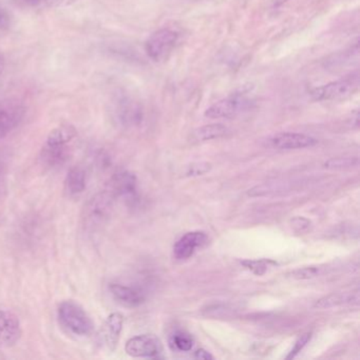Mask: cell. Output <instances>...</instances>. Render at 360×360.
<instances>
[{
	"label": "cell",
	"mask_w": 360,
	"mask_h": 360,
	"mask_svg": "<svg viewBox=\"0 0 360 360\" xmlns=\"http://www.w3.org/2000/svg\"><path fill=\"white\" fill-rule=\"evenodd\" d=\"M125 352L134 358H155L162 353L161 341L155 335H138L126 342Z\"/></svg>",
	"instance_id": "obj_10"
},
{
	"label": "cell",
	"mask_w": 360,
	"mask_h": 360,
	"mask_svg": "<svg viewBox=\"0 0 360 360\" xmlns=\"http://www.w3.org/2000/svg\"><path fill=\"white\" fill-rule=\"evenodd\" d=\"M360 87L359 70L349 73L347 77L337 81L330 82L320 87L311 90V96L314 101L324 102V101L340 100L349 98L358 91Z\"/></svg>",
	"instance_id": "obj_4"
},
{
	"label": "cell",
	"mask_w": 360,
	"mask_h": 360,
	"mask_svg": "<svg viewBox=\"0 0 360 360\" xmlns=\"http://www.w3.org/2000/svg\"><path fill=\"white\" fill-rule=\"evenodd\" d=\"M77 0H41V6L47 8L65 7L75 3Z\"/></svg>",
	"instance_id": "obj_28"
},
{
	"label": "cell",
	"mask_w": 360,
	"mask_h": 360,
	"mask_svg": "<svg viewBox=\"0 0 360 360\" xmlns=\"http://www.w3.org/2000/svg\"><path fill=\"white\" fill-rule=\"evenodd\" d=\"M107 189L115 199L119 198L127 205L134 206L139 202L138 179L128 170L115 172L109 180Z\"/></svg>",
	"instance_id": "obj_7"
},
{
	"label": "cell",
	"mask_w": 360,
	"mask_h": 360,
	"mask_svg": "<svg viewBox=\"0 0 360 360\" xmlns=\"http://www.w3.org/2000/svg\"><path fill=\"white\" fill-rule=\"evenodd\" d=\"M269 145L274 148L285 149H303L316 146L318 141L313 136L307 134H297V132H280L269 138Z\"/></svg>",
	"instance_id": "obj_13"
},
{
	"label": "cell",
	"mask_w": 360,
	"mask_h": 360,
	"mask_svg": "<svg viewBox=\"0 0 360 360\" xmlns=\"http://www.w3.org/2000/svg\"><path fill=\"white\" fill-rule=\"evenodd\" d=\"M311 333H305V334L301 335L298 339H297L296 342H295L294 347L290 349L288 355L286 356V359H292V358L296 357L303 349H304L305 345L309 343V341L311 340Z\"/></svg>",
	"instance_id": "obj_24"
},
{
	"label": "cell",
	"mask_w": 360,
	"mask_h": 360,
	"mask_svg": "<svg viewBox=\"0 0 360 360\" xmlns=\"http://www.w3.org/2000/svg\"><path fill=\"white\" fill-rule=\"evenodd\" d=\"M115 197L108 189L92 195L82 212V224L87 231H96L110 218Z\"/></svg>",
	"instance_id": "obj_3"
},
{
	"label": "cell",
	"mask_w": 360,
	"mask_h": 360,
	"mask_svg": "<svg viewBox=\"0 0 360 360\" xmlns=\"http://www.w3.org/2000/svg\"><path fill=\"white\" fill-rule=\"evenodd\" d=\"M109 292L117 302L125 307H138L145 302L144 292L136 286L113 282L109 284Z\"/></svg>",
	"instance_id": "obj_15"
},
{
	"label": "cell",
	"mask_w": 360,
	"mask_h": 360,
	"mask_svg": "<svg viewBox=\"0 0 360 360\" xmlns=\"http://www.w3.org/2000/svg\"><path fill=\"white\" fill-rule=\"evenodd\" d=\"M208 237L204 231H191L185 233L174 246V256L178 260L191 258L198 248H203L207 243Z\"/></svg>",
	"instance_id": "obj_14"
},
{
	"label": "cell",
	"mask_w": 360,
	"mask_h": 360,
	"mask_svg": "<svg viewBox=\"0 0 360 360\" xmlns=\"http://www.w3.org/2000/svg\"><path fill=\"white\" fill-rule=\"evenodd\" d=\"M322 273V267L320 266H307L301 267V269H295L290 271L288 275L294 279L307 280L311 278L317 277Z\"/></svg>",
	"instance_id": "obj_22"
},
{
	"label": "cell",
	"mask_w": 360,
	"mask_h": 360,
	"mask_svg": "<svg viewBox=\"0 0 360 360\" xmlns=\"http://www.w3.org/2000/svg\"><path fill=\"white\" fill-rule=\"evenodd\" d=\"M212 165L208 162H195L186 166L184 172L185 176H199L207 174L212 170Z\"/></svg>",
	"instance_id": "obj_23"
},
{
	"label": "cell",
	"mask_w": 360,
	"mask_h": 360,
	"mask_svg": "<svg viewBox=\"0 0 360 360\" xmlns=\"http://www.w3.org/2000/svg\"><path fill=\"white\" fill-rule=\"evenodd\" d=\"M290 223H292V227L294 229V231L299 233H305L311 226V221L309 219L303 218V217H296V218L290 220Z\"/></svg>",
	"instance_id": "obj_25"
},
{
	"label": "cell",
	"mask_w": 360,
	"mask_h": 360,
	"mask_svg": "<svg viewBox=\"0 0 360 360\" xmlns=\"http://www.w3.org/2000/svg\"><path fill=\"white\" fill-rule=\"evenodd\" d=\"M22 336L20 317L10 309H0V349L14 347Z\"/></svg>",
	"instance_id": "obj_9"
},
{
	"label": "cell",
	"mask_w": 360,
	"mask_h": 360,
	"mask_svg": "<svg viewBox=\"0 0 360 360\" xmlns=\"http://www.w3.org/2000/svg\"><path fill=\"white\" fill-rule=\"evenodd\" d=\"M241 264L252 271L255 275L262 276L266 273L269 266L276 265V262L269 259H260V260H244L242 261Z\"/></svg>",
	"instance_id": "obj_21"
},
{
	"label": "cell",
	"mask_w": 360,
	"mask_h": 360,
	"mask_svg": "<svg viewBox=\"0 0 360 360\" xmlns=\"http://www.w3.org/2000/svg\"><path fill=\"white\" fill-rule=\"evenodd\" d=\"M11 26V14L0 4V34L7 32Z\"/></svg>",
	"instance_id": "obj_26"
},
{
	"label": "cell",
	"mask_w": 360,
	"mask_h": 360,
	"mask_svg": "<svg viewBox=\"0 0 360 360\" xmlns=\"http://www.w3.org/2000/svg\"><path fill=\"white\" fill-rule=\"evenodd\" d=\"M195 357L197 358V359H202V360H212V359H214V356H212V354L208 353V352L204 349H198V351L195 352Z\"/></svg>",
	"instance_id": "obj_30"
},
{
	"label": "cell",
	"mask_w": 360,
	"mask_h": 360,
	"mask_svg": "<svg viewBox=\"0 0 360 360\" xmlns=\"http://www.w3.org/2000/svg\"><path fill=\"white\" fill-rule=\"evenodd\" d=\"M359 302V290L352 292H334L319 299L316 302L317 309H332V307H342V305L357 304Z\"/></svg>",
	"instance_id": "obj_17"
},
{
	"label": "cell",
	"mask_w": 360,
	"mask_h": 360,
	"mask_svg": "<svg viewBox=\"0 0 360 360\" xmlns=\"http://www.w3.org/2000/svg\"><path fill=\"white\" fill-rule=\"evenodd\" d=\"M18 5L22 7L35 8L41 6V0H15Z\"/></svg>",
	"instance_id": "obj_29"
},
{
	"label": "cell",
	"mask_w": 360,
	"mask_h": 360,
	"mask_svg": "<svg viewBox=\"0 0 360 360\" xmlns=\"http://www.w3.org/2000/svg\"><path fill=\"white\" fill-rule=\"evenodd\" d=\"M115 121L126 128L138 127L144 119L142 106L129 98L117 101L115 108Z\"/></svg>",
	"instance_id": "obj_11"
},
{
	"label": "cell",
	"mask_w": 360,
	"mask_h": 360,
	"mask_svg": "<svg viewBox=\"0 0 360 360\" xmlns=\"http://www.w3.org/2000/svg\"><path fill=\"white\" fill-rule=\"evenodd\" d=\"M4 69H5V60L3 54L0 53V75H3Z\"/></svg>",
	"instance_id": "obj_31"
},
{
	"label": "cell",
	"mask_w": 360,
	"mask_h": 360,
	"mask_svg": "<svg viewBox=\"0 0 360 360\" xmlns=\"http://www.w3.org/2000/svg\"><path fill=\"white\" fill-rule=\"evenodd\" d=\"M87 187V174L82 166H72L65 178V191L70 197H77Z\"/></svg>",
	"instance_id": "obj_16"
},
{
	"label": "cell",
	"mask_w": 360,
	"mask_h": 360,
	"mask_svg": "<svg viewBox=\"0 0 360 360\" xmlns=\"http://www.w3.org/2000/svg\"><path fill=\"white\" fill-rule=\"evenodd\" d=\"M124 326V316L121 313L110 314L105 320L104 324L98 332V340L103 347L109 351H115L119 343Z\"/></svg>",
	"instance_id": "obj_12"
},
{
	"label": "cell",
	"mask_w": 360,
	"mask_h": 360,
	"mask_svg": "<svg viewBox=\"0 0 360 360\" xmlns=\"http://www.w3.org/2000/svg\"><path fill=\"white\" fill-rule=\"evenodd\" d=\"M169 347L172 351L189 352L193 347V339L184 332H176L170 337Z\"/></svg>",
	"instance_id": "obj_19"
},
{
	"label": "cell",
	"mask_w": 360,
	"mask_h": 360,
	"mask_svg": "<svg viewBox=\"0 0 360 360\" xmlns=\"http://www.w3.org/2000/svg\"><path fill=\"white\" fill-rule=\"evenodd\" d=\"M26 107L18 100L1 101L0 102V140L9 136L24 121Z\"/></svg>",
	"instance_id": "obj_8"
},
{
	"label": "cell",
	"mask_w": 360,
	"mask_h": 360,
	"mask_svg": "<svg viewBox=\"0 0 360 360\" xmlns=\"http://www.w3.org/2000/svg\"><path fill=\"white\" fill-rule=\"evenodd\" d=\"M227 134H229V129L223 124H210L195 129L193 138L197 142H206V141L222 138Z\"/></svg>",
	"instance_id": "obj_18"
},
{
	"label": "cell",
	"mask_w": 360,
	"mask_h": 360,
	"mask_svg": "<svg viewBox=\"0 0 360 360\" xmlns=\"http://www.w3.org/2000/svg\"><path fill=\"white\" fill-rule=\"evenodd\" d=\"M359 164L357 157L333 158L324 163V167L328 169H345V168L356 167Z\"/></svg>",
	"instance_id": "obj_20"
},
{
	"label": "cell",
	"mask_w": 360,
	"mask_h": 360,
	"mask_svg": "<svg viewBox=\"0 0 360 360\" xmlns=\"http://www.w3.org/2000/svg\"><path fill=\"white\" fill-rule=\"evenodd\" d=\"M77 136V129L69 124L54 128L46 139L45 144L39 153V161L47 168L65 165L72 155L71 143Z\"/></svg>",
	"instance_id": "obj_1"
},
{
	"label": "cell",
	"mask_w": 360,
	"mask_h": 360,
	"mask_svg": "<svg viewBox=\"0 0 360 360\" xmlns=\"http://www.w3.org/2000/svg\"><path fill=\"white\" fill-rule=\"evenodd\" d=\"M250 88L243 87L227 98L219 101L205 111L208 119H231L248 108L250 100L248 98Z\"/></svg>",
	"instance_id": "obj_5"
},
{
	"label": "cell",
	"mask_w": 360,
	"mask_h": 360,
	"mask_svg": "<svg viewBox=\"0 0 360 360\" xmlns=\"http://www.w3.org/2000/svg\"><path fill=\"white\" fill-rule=\"evenodd\" d=\"M180 34L174 29L164 28L153 33L145 44L147 56L153 62H163L169 58L178 45Z\"/></svg>",
	"instance_id": "obj_6"
},
{
	"label": "cell",
	"mask_w": 360,
	"mask_h": 360,
	"mask_svg": "<svg viewBox=\"0 0 360 360\" xmlns=\"http://www.w3.org/2000/svg\"><path fill=\"white\" fill-rule=\"evenodd\" d=\"M58 318L60 326L75 336H89L94 332V323L91 317L75 301L65 300L60 302L58 307Z\"/></svg>",
	"instance_id": "obj_2"
},
{
	"label": "cell",
	"mask_w": 360,
	"mask_h": 360,
	"mask_svg": "<svg viewBox=\"0 0 360 360\" xmlns=\"http://www.w3.org/2000/svg\"><path fill=\"white\" fill-rule=\"evenodd\" d=\"M94 162H96L98 168L105 169L110 165L111 158L107 151L100 149V150L96 151V155H94Z\"/></svg>",
	"instance_id": "obj_27"
}]
</instances>
